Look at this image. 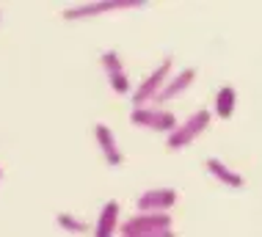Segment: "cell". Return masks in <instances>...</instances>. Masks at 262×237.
Listing matches in <instances>:
<instances>
[{"mask_svg":"<svg viewBox=\"0 0 262 237\" xmlns=\"http://www.w3.org/2000/svg\"><path fill=\"white\" fill-rule=\"evenodd\" d=\"M171 229V218L166 212H138L130 221L122 224V237L130 234H152V232H166Z\"/></svg>","mask_w":262,"mask_h":237,"instance_id":"obj_2","label":"cell"},{"mask_svg":"<svg viewBox=\"0 0 262 237\" xmlns=\"http://www.w3.org/2000/svg\"><path fill=\"white\" fill-rule=\"evenodd\" d=\"M130 237H174L171 229H166V232H152V234H130Z\"/></svg>","mask_w":262,"mask_h":237,"instance_id":"obj_14","label":"cell"},{"mask_svg":"<svg viewBox=\"0 0 262 237\" xmlns=\"http://www.w3.org/2000/svg\"><path fill=\"white\" fill-rule=\"evenodd\" d=\"M133 6H141V3H136V0H122V3H116V0H108V3H80V6H69V9L63 11V17H67V19L94 17V14L116 11V9H133Z\"/></svg>","mask_w":262,"mask_h":237,"instance_id":"obj_6","label":"cell"},{"mask_svg":"<svg viewBox=\"0 0 262 237\" xmlns=\"http://www.w3.org/2000/svg\"><path fill=\"white\" fill-rule=\"evenodd\" d=\"M193 80H196V69H193V67L182 69L171 83H163V89L155 94V102H168V99H174L177 94H182V91H185Z\"/></svg>","mask_w":262,"mask_h":237,"instance_id":"obj_8","label":"cell"},{"mask_svg":"<svg viewBox=\"0 0 262 237\" xmlns=\"http://www.w3.org/2000/svg\"><path fill=\"white\" fill-rule=\"evenodd\" d=\"M94 135H97V141H100V149H102L105 160H108V166H119V163H122V152H119V143L113 138L111 127L108 124H94Z\"/></svg>","mask_w":262,"mask_h":237,"instance_id":"obj_9","label":"cell"},{"mask_svg":"<svg viewBox=\"0 0 262 237\" xmlns=\"http://www.w3.org/2000/svg\"><path fill=\"white\" fill-rule=\"evenodd\" d=\"M119 221V202H108L100 212V221H97L94 237H113V229H116Z\"/></svg>","mask_w":262,"mask_h":237,"instance_id":"obj_10","label":"cell"},{"mask_svg":"<svg viewBox=\"0 0 262 237\" xmlns=\"http://www.w3.org/2000/svg\"><path fill=\"white\" fill-rule=\"evenodd\" d=\"M0 177H3V171H0Z\"/></svg>","mask_w":262,"mask_h":237,"instance_id":"obj_15","label":"cell"},{"mask_svg":"<svg viewBox=\"0 0 262 237\" xmlns=\"http://www.w3.org/2000/svg\"><path fill=\"white\" fill-rule=\"evenodd\" d=\"M58 226L61 229H69V232H89V224L86 221H80V218H75V215H69V212H58Z\"/></svg>","mask_w":262,"mask_h":237,"instance_id":"obj_13","label":"cell"},{"mask_svg":"<svg viewBox=\"0 0 262 237\" xmlns=\"http://www.w3.org/2000/svg\"><path fill=\"white\" fill-rule=\"evenodd\" d=\"M102 67L108 72L111 77V85L116 94H127L130 91V80H127L124 69H122V58H119V53H113V50H105L102 53Z\"/></svg>","mask_w":262,"mask_h":237,"instance_id":"obj_7","label":"cell"},{"mask_svg":"<svg viewBox=\"0 0 262 237\" xmlns=\"http://www.w3.org/2000/svg\"><path fill=\"white\" fill-rule=\"evenodd\" d=\"M215 113L221 119H229L235 113V89L232 85H221L215 94Z\"/></svg>","mask_w":262,"mask_h":237,"instance_id":"obj_12","label":"cell"},{"mask_svg":"<svg viewBox=\"0 0 262 237\" xmlns=\"http://www.w3.org/2000/svg\"><path fill=\"white\" fill-rule=\"evenodd\" d=\"M207 124H210V111H196L193 116H188L180 127H174V130L168 133V141H166V143H168L171 149L188 146L190 141L199 138V133L207 130Z\"/></svg>","mask_w":262,"mask_h":237,"instance_id":"obj_1","label":"cell"},{"mask_svg":"<svg viewBox=\"0 0 262 237\" xmlns=\"http://www.w3.org/2000/svg\"><path fill=\"white\" fill-rule=\"evenodd\" d=\"M168 72H171V58H163V61H160V67H158V69H152V72H149V77H146V80L138 85V91L133 94V102L141 107V105L149 102V99H155V94H158V91L163 89V80H166Z\"/></svg>","mask_w":262,"mask_h":237,"instance_id":"obj_4","label":"cell"},{"mask_svg":"<svg viewBox=\"0 0 262 237\" xmlns=\"http://www.w3.org/2000/svg\"><path fill=\"white\" fill-rule=\"evenodd\" d=\"M207 168H210L218 179H221L224 185H229V188H243V177H240L237 171H232L229 166H224L218 157H210V160H207Z\"/></svg>","mask_w":262,"mask_h":237,"instance_id":"obj_11","label":"cell"},{"mask_svg":"<svg viewBox=\"0 0 262 237\" xmlns=\"http://www.w3.org/2000/svg\"><path fill=\"white\" fill-rule=\"evenodd\" d=\"M174 202H177L174 188H152L138 196V210L141 212H166L168 207H174Z\"/></svg>","mask_w":262,"mask_h":237,"instance_id":"obj_5","label":"cell"},{"mask_svg":"<svg viewBox=\"0 0 262 237\" xmlns=\"http://www.w3.org/2000/svg\"><path fill=\"white\" fill-rule=\"evenodd\" d=\"M130 121L138 127H149V130H160V133H171L177 127V116L171 111H158V107H146L141 105L130 113Z\"/></svg>","mask_w":262,"mask_h":237,"instance_id":"obj_3","label":"cell"}]
</instances>
